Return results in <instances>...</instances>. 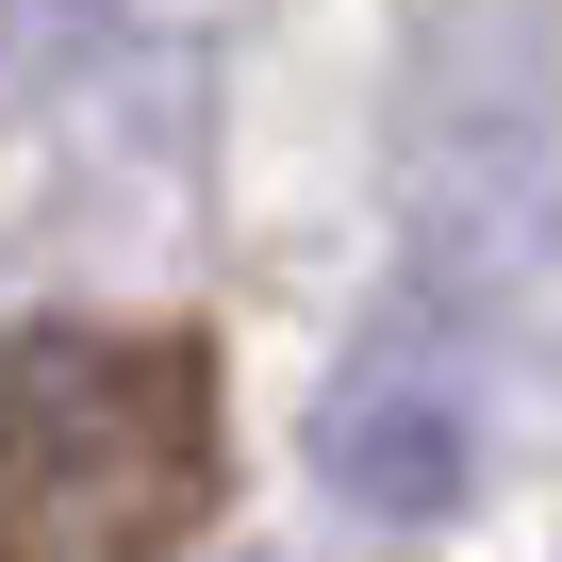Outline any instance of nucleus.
<instances>
[{
  "label": "nucleus",
  "mask_w": 562,
  "mask_h": 562,
  "mask_svg": "<svg viewBox=\"0 0 562 562\" xmlns=\"http://www.w3.org/2000/svg\"><path fill=\"white\" fill-rule=\"evenodd\" d=\"M232 480V397L199 331L34 315L0 331V562H182Z\"/></svg>",
  "instance_id": "f257e3e1"
},
{
  "label": "nucleus",
  "mask_w": 562,
  "mask_h": 562,
  "mask_svg": "<svg viewBox=\"0 0 562 562\" xmlns=\"http://www.w3.org/2000/svg\"><path fill=\"white\" fill-rule=\"evenodd\" d=\"M331 496L348 513H397V529H430V513H463L480 496V397L447 381V364H364V381H331Z\"/></svg>",
  "instance_id": "f03ea898"
}]
</instances>
